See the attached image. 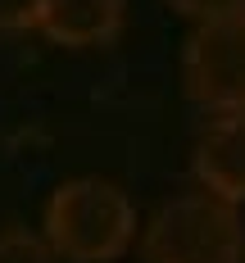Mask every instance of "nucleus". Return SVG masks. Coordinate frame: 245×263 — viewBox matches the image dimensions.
<instances>
[{
	"label": "nucleus",
	"mask_w": 245,
	"mask_h": 263,
	"mask_svg": "<svg viewBox=\"0 0 245 263\" xmlns=\"http://www.w3.org/2000/svg\"><path fill=\"white\" fill-rule=\"evenodd\" d=\"M46 240L68 263H109L136 240V204L109 177H68L46 200Z\"/></svg>",
	"instance_id": "1"
},
{
	"label": "nucleus",
	"mask_w": 245,
	"mask_h": 263,
	"mask_svg": "<svg viewBox=\"0 0 245 263\" xmlns=\"http://www.w3.org/2000/svg\"><path fill=\"white\" fill-rule=\"evenodd\" d=\"M141 263H245L241 209L209 191H177L150 213Z\"/></svg>",
	"instance_id": "2"
},
{
	"label": "nucleus",
	"mask_w": 245,
	"mask_h": 263,
	"mask_svg": "<svg viewBox=\"0 0 245 263\" xmlns=\"http://www.w3.org/2000/svg\"><path fill=\"white\" fill-rule=\"evenodd\" d=\"M182 82L209 118L245 114V9L191 27L182 46Z\"/></svg>",
	"instance_id": "3"
},
{
	"label": "nucleus",
	"mask_w": 245,
	"mask_h": 263,
	"mask_svg": "<svg viewBox=\"0 0 245 263\" xmlns=\"http://www.w3.org/2000/svg\"><path fill=\"white\" fill-rule=\"evenodd\" d=\"M191 173L200 191H209L227 204L245 200V114L209 118L191 145Z\"/></svg>",
	"instance_id": "4"
},
{
	"label": "nucleus",
	"mask_w": 245,
	"mask_h": 263,
	"mask_svg": "<svg viewBox=\"0 0 245 263\" xmlns=\"http://www.w3.org/2000/svg\"><path fill=\"white\" fill-rule=\"evenodd\" d=\"M127 0H41L36 27L59 46H105L123 32Z\"/></svg>",
	"instance_id": "5"
},
{
	"label": "nucleus",
	"mask_w": 245,
	"mask_h": 263,
	"mask_svg": "<svg viewBox=\"0 0 245 263\" xmlns=\"http://www.w3.org/2000/svg\"><path fill=\"white\" fill-rule=\"evenodd\" d=\"M0 263H54V250L46 236L27 227H9L0 232Z\"/></svg>",
	"instance_id": "6"
},
{
	"label": "nucleus",
	"mask_w": 245,
	"mask_h": 263,
	"mask_svg": "<svg viewBox=\"0 0 245 263\" xmlns=\"http://www.w3.org/2000/svg\"><path fill=\"white\" fill-rule=\"evenodd\" d=\"M177 14H191L195 23H204V18H222V14H236L245 9V0H168Z\"/></svg>",
	"instance_id": "7"
},
{
	"label": "nucleus",
	"mask_w": 245,
	"mask_h": 263,
	"mask_svg": "<svg viewBox=\"0 0 245 263\" xmlns=\"http://www.w3.org/2000/svg\"><path fill=\"white\" fill-rule=\"evenodd\" d=\"M36 9H41V0H0V32L36 27Z\"/></svg>",
	"instance_id": "8"
}]
</instances>
